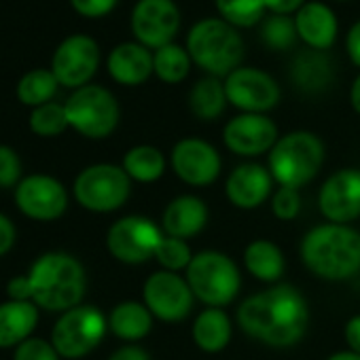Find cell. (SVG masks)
<instances>
[{
    "mask_svg": "<svg viewBox=\"0 0 360 360\" xmlns=\"http://www.w3.org/2000/svg\"><path fill=\"white\" fill-rule=\"evenodd\" d=\"M22 183V161L20 155L11 148L0 144V187L11 189Z\"/></svg>",
    "mask_w": 360,
    "mask_h": 360,
    "instance_id": "36",
    "label": "cell"
},
{
    "mask_svg": "<svg viewBox=\"0 0 360 360\" xmlns=\"http://www.w3.org/2000/svg\"><path fill=\"white\" fill-rule=\"evenodd\" d=\"M180 28V11L174 0H138L131 13V32L148 49L169 45Z\"/></svg>",
    "mask_w": 360,
    "mask_h": 360,
    "instance_id": "14",
    "label": "cell"
},
{
    "mask_svg": "<svg viewBox=\"0 0 360 360\" xmlns=\"http://www.w3.org/2000/svg\"><path fill=\"white\" fill-rule=\"evenodd\" d=\"M229 104L244 112L265 115L280 102V85L271 75L259 68L240 66L225 79Z\"/></svg>",
    "mask_w": 360,
    "mask_h": 360,
    "instance_id": "12",
    "label": "cell"
},
{
    "mask_svg": "<svg viewBox=\"0 0 360 360\" xmlns=\"http://www.w3.org/2000/svg\"><path fill=\"white\" fill-rule=\"evenodd\" d=\"M345 49H347L349 60L360 68V22H356V24L349 28L347 39H345Z\"/></svg>",
    "mask_w": 360,
    "mask_h": 360,
    "instance_id": "43",
    "label": "cell"
},
{
    "mask_svg": "<svg viewBox=\"0 0 360 360\" xmlns=\"http://www.w3.org/2000/svg\"><path fill=\"white\" fill-rule=\"evenodd\" d=\"M66 127H70V125H68L64 104L47 102V104L34 108L30 115V129L39 136H45V138L60 136Z\"/></svg>",
    "mask_w": 360,
    "mask_h": 360,
    "instance_id": "33",
    "label": "cell"
},
{
    "mask_svg": "<svg viewBox=\"0 0 360 360\" xmlns=\"http://www.w3.org/2000/svg\"><path fill=\"white\" fill-rule=\"evenodd\" d=\"M32 303L47 311H68L81 305L87 290L85 267L68 252L41 255L30 271Z\"/></svg>",
    "mask_w": 360,
    "mask_h": 360,
    "instance_id": "3",
    "label": "cell"
},
{
    "mask_svg": "<svg viewBox=\"0 0 360 360\" xmlns=\"http://www.w3.org/2000/svg\"><path fill=\"white\" fill-rule=\"evenodd\" d=\"M100 64V49L91 37L75 34L62 41V45L53 53L51 72L58 83L64 87L81 89L96 75Z\"/></svg>",
    "mask_w": 360,
    "mask_h": 360,
    "instance_id": "15",
    "label": "cell"
},
{
    "mask_svg": "<svg viewBox=\"0 0 360 360\" xmlns=\"http://www.w3.org/2000/svg\"><path fill=\"white\" fill-rule=\"evenodd\" d=\"M153 62H155V75L163 83H180L187 79L193 60L185 47L169 43L161 49H155Z\"/></svg>",
    "mask_w": 360,
    "mask_h": 360,
    "instance_id": "30",
    "label": "cell"
},
{
    "mask_svg": "<svg viewBox=\"0 0 360 360\" xmlns=\"http://www.w3.org/2000/svg\"><path fill=\"white\" fill-rule=\"evenodd\" d=\"M153 314L144 303L123 301L112 307L108 316V328L123 341H140L153 328Z\"/></svg>",
    "mask_w": 360,
    "mask_h": 360,
    "instance_id": "26",
    "label": "cell"
},
{
    "mask_svg": "<svg viewBox=\"0 0 360 360\" xmlns=\"http://www.w3.org/2000/svg\"><path fill=\"white\" fill-rule=\"evenodd\" d=\"M163 240L161 229L146 217H123L106 233L108 252L127 265H140L155 257Z\"/></svg>",
    "mask_w": 360,
    "mask_h": 360,
    "instance_id": "10",
    "label": "cell"
},
{
    "mask_svg": "<svg viewBox=\"0 0 360 360\" xmlns=\"http://www.w3.org/2000/svg\"><path fill=\"white\" fill-rule=\"evenodd\" d=\"M62 356L58 354V349L53 347L51 341L39 339V337H30L24 343H20L15 347V358L13 360H60Z\"/></svg>",
    "mask_w": 360,
    "mask_h": 360,
    "instance_id": "38",
    "label": "cell"
},
{
    "mask_svg": "<svg viewBox=\"0 0 360 360\" xmlns=\"http://www.w3.org/2000/svg\"><path fill=\"white\" fill-rule=\"evenodd\" d=\"M108 360H150V356L146 349H142L138 345H123Z\"/></svg>",
    "mask_w": 360,
    "mask_h": 360,
    "instance_id": "45",
    "label": "cell"
},
{
    "mask_svg": "<svg viewBox=\"0 0 360 360\" xmlns=\"http://www.w3.org/2000/svg\"><path fill=\"white\" fill-rule=\"evenodd\" d=\"M227 91H225V83L219 77H204L200 79L191 94H189V108L191 112L202 119V121H214L225 112L227 106Z\"/></svg>",
    "mask_w": 360,
    "mask_h": 360,
    "instance_id": "28",
    "label": "cell"
},
{
    "mask_svg": "<svg viewBox=\"0 0 360 360\" xmlns=\"http://www.w3.org/2000/svg\"><path fill=\"white\" fill-rule=\"evenodd\" d=\"M324 163V144L311 131H290L269 150V172L280 187L301 189L311 183Z\"/></svg>",
    "mask_w": 360,
    "mask_h": 360,
    "instance_id": "5",
    "label": "cell"
},
{
    "mask_svg": "<svg viewBox=\"0 0 360 360\" xmlns=\"http://www.w3.org/2000/svg\"><path fill=\"white\" fill-rule=\"evenodd\" d=\"M221 18L233 28H250L265 13V0H214Z\"/></svg>",
    "mask_w": 360,
    "mask_h": 360,
    "instance_id": "32",
    "label": "cell"
},
{
    "mask_svg": "<svg viewBox=\"0 0 360 360\" xmlns=\"http://www.w3.org/2000/svg\"><path fill=\"white\" fill-rule=\"evenodd\" d=\"M305 5V0H265V7L274 15H292Z\"/></svg>",
    "mask_w": 360,
    "mask_h": 360,
    "instance_id": "42",
    "label": "cell"
},
{
    "mask_svg": "<svg viewBox=\"0 0 360 360\" xmlns=\"http://www.w3.org/2000/svg\"><path fill=\"white\" fill-rule=\"evenodd\" d=\"M15 204L28 219L56 221L68 208L66 187L47 174H30L15 187Z\"/></svg>",
    "mask_w": 360,
    "mask_h": 360,
    "instance_id": "13",
    "label": "cell"
},
{
    "mask_svg": "<svg viewBox=\"0 0 360 360\" xmlns=\"http://www.w3.org/2000/svg\"><path fill=\"white\" fill-rule=\"evenodd\" d=\"M290 77L297 89L303 94L326 91L333 83V62L326 53L318 49L303 51L295 58Z\"/></svg>",
    "mask_w": 360,
    "mask_h": 360,
    "instance_id": "24",
    "label": "cell"
},
{
    "mask_svg": "<svg viewBox=\"0 0 360 360\" xmlns=\"http://www.w3.org/2000/svg\"><path fill=\"white\" fill-rule=\"evenodd\" d=\"M301 261L322 280H347L360 271V233L347 225H318L301 242Z\"/></svg>",
    "mask_w": 360,
    "mask_h": 360,
    "instance_id": "2",
    "label": "cell"
},
{
    "mask_svg": "<svg viewBox=\"0 0 360 360\" xmlns=\"http://www.w3.org/2000/svg\"><path fill=\"white\" fill-rule=\"evenodd\" d=\"M108 72L121 85H140L155 72L153 53L140 43H121L108 56Z\"/></svg>",
    "mask_w": 360,
    "mask_h": 360,
    "instance_id": "21",
    "label": "cell"
},
{
    "mask_svg": "<svg viewBox=\"0 0 360 360\" xmlns=\"http://www.w3.org/2000/svg\"><path fill=\"white\" fill-rule=\"evenodd\" d=\"M108 320L94 305H77L60 316L51 330V343L62 358H83L104 339Z\"/></svg>",
    "mask_w": 360,
    "mask_h": 360,
    "instance_id": "9",
    "label": "cell"
},
{
    "mask_svg": "<svg viewBox=\"0 0 360 360\" xmlns=\"http://www.w3.org/2000/svg\"><path fill=\"white\" fill-rule=\"evenodd\" d=\"M7 295H9L11 301H32V288H30V278H28V274L9 280V284H7Z\"/></svg>",
    "mask_w": 360,
    "mask_h": 360,
    "instance_id": "40",
    "label": "cell"
},
{
    "mask_svg": "<svg viewBox=\"0 0 360 360\" xmlns=\"http://www.w3.org/2000/svg\"><path fill=\"white\" fill-rule=\"evenodd\" d=\"M349 104H352V108L360 115V75L354 79V83H352V89H349Z\"/></svg>",
    "mask_w": 360,
    "mask_h": 360,
    "instance_id": "46",
    "label": "cell"
},
{
    "mask_svg": "<svg viewBox=\"0 0 360 360\" xmlns=\"http://www.w3.org/2000/svg\"><path fill=\"white\" fill-rule=\"evenodd\" d=\"M231 320L221 307H206L193 322V341L206 354L223 352L231 341Z\"/></svg>",
    "mask_w": 360,
    "mask_h": 360,
    "instance_id": "25",
    "label": "cell"
},
{
    "mask_svg": "<svg viewBox=\"0 0 360 360\" xmlns=\"http://www.w3.org/2000/svg\"><path fill=\"white\" fill-rule=\"evenodd\" d=\"M345 341L347 347L356 354H360V314L352 316L345 324Z\"/></svg>",
    "mask_w": 360,
    "mask_h": 360,
    "instance_id": "44",
    "label": "cell"
},
{
    "mask_svg": "<svg viewBox=\"0 0 360 360\" xmlns=\"http://www.w3.org/2000/svg\"><path fill=\"white\" fill-rule=\"evenodd\" d=\"M64 108L68 125L91 140L110 136L117 129L121 117L117 98L100 85H85L77 89L66 100Z\"/></svg>",
    "mask_w": 360,
    "mask_h": 360,
    "instance_id": "8",
    "label": "cell"
},
{
    "mask_svg": "<svg viewBox=\"0 0 360 360\" xmlns=\"http://www.w3.org/2000/svg\"><path fill=\"white\" fill-rule=\"evenodd\" d=\"M58 87H60V83H58L56 75L51 70L39 68V70H32L22 77V81L18 85V98L22 104L39 108V106L51 102Z\"/></svg>",
    "mask_w": 360,
    "mask_h": 360,
    "instance_id": "31",
    "label": "cell"
},
{
    "mask_svg": "<svg viewBox=\"0 0 360 360\" xmlns=\"http://www.w3.org/2000/svg\"><path fill=\"white\" fill-rule=\"evenodd\" d=\"M295 26L299 39L318 51H326L337 39V18L322 3H305L295 13Z\"/></svg>",
    "mask_w": 360,
    "mask_h": 360,
    "instance_id": "22",
    "label": "cell"
},
{
    "mask_svg": "<svg viewBox=\"0 0 360 360\" xmlns=\"http://www.w3.org/2000/svg\"><path fill=\"white\" fill-rule=\"evenodd\" d=\"M187 51L191 60L212 77H227L244 58V43L231 24L208 18L198 22L187 37Z\"/></svg>",
    "mask_w": 360,
    "mask_h": 360,
    "instance_id": "4",
    "label": "cell"
},
{
    "mask_svg": "<svg viewBox=\"0 0 360 360\" xmlns=\"http://www.w3.org/2000/svg\"><path fill=\"white\" fill-rule=\"evenodd\" d=\"M274 187L269 167L261 163H240L225 183L227 200L240 210H255L267 202Z\"/></svg>",
    "mask_w": 360,
    "mask_h": 360,
    "instance_id": "19",
    "label": "cell"
},
{
    "mask_svg": "<svg viewBox=\"0 0 360 360\" xmlns=\"http://www.w3.org/2000/svg\"><path fill=\"white\" fill-rule=\"evenodd\" d=\"M263 43L269 49L276 51H286L295 45V41L299 39L297 26H295V18L290 15H271L261 30Z\"/></svg>",
    "mask_w": 360,
    "mask_h": 360,
    "instance_id": "34",
    "label": "cell"
},
{
    "mask_svg": "<svg viewBox=\"0 0 360 360\" xmlns=\"http://www.w3.org/2000/svg\"><path fill=\"white\" fill-rule=\"evenodd\" d=\"M142 299L148 311L161 322H183L193 309V290L187 278L176 271H155L146 278Z\"/></svg>",
    "mask_w": 360,
    "mask_h": 360,
    "instance_id": "11",
    "label": "cell"
},
{
    "mask_svg": "<svg viewBox=\"0 0 360 360\" xmlns=\"http://www.w3.org/2000/svg\"><path fill=\"white\" fill-rule=\"evenodd\" d=\"M238 322L246 335L271 347L299 343L309 324L305 297L290 284L257 292L238 307Z\"/></svg>",
    "mask_w": 360,
    "mask_h": 360,
    "instance_id": "1",
    "label": "cell"
},
{
    "mask_svg": "<svg viewBox=\"0 0 360 360\" xmlns=\"http://www.w3.org/2000/svg\"><path fill=\"white\" fill-rule=\"evenodd\" d=\"M326 360H360V354L352 352V349H345V352H335L330 354Z\"/></svg>",
    "mask_w": 360,
    "mask_h": 360,
    "instance_id": "47",
    "label": "cell"
},
{
    "mask_svg": "<svg viewBox=\"0 0 360 360\" xmlns=\"http://www.w3.org/2000/svg\"><path fill=\"white\" fill-rule=\"evenodd\" d=\"M193 252H191V246L185 242V240H178V238H169V236H163L157 252H155V259L159 261V265L165 269V271H180V269H187L189 263L193 261Z\"/></svg>",
    "mask_w": 360,
    "mask_h": 360,
    "instance_id": "35",
    "label": "cell"
},
{
    "mask_svg": "<svg viewBox=\"0 0 360 360\" xmlns=\"http://www.w3.org/2000/svg\"><path fill=\"white\" fill-rule=\"evenodd\" d=\"M72 191L79 206L89 212L106 214L119 210L127 202L131 193V178L121 165L96 163L77 176Z\"/></svg>",
    "mask_w": 360,
    "mask_h": 360,
    "instance_id": "7",
    "label": "cell"
},
{
    "mask_svg": "<svg viewBox=\"0 0 360 360\" xmlns=\"http://www.w3.org/2000/svg\"><path fill=\"white\" fill-rule=\"evenodd\" d=\"M39 322V305L32 301L0 303V347H18L30 339Z\"/></svg>",
    "mask_w": 360,
    "mask_h": 360,
    "instance_id": "23",
    "label": "cell"
},
{
    "mask_svg": "<svg viewBox=\"0 0 360 360\" xmlns=\"http://www.w3.org/2000/svg\"><path fill=\"white\" fill-rule=\"evenodd\" d=\"M121 167L131 180H138V183H155L165 172V157L159 148L150 144H138L125 153Z\"/></svg>",
    "mask_w": 360,
    "mask_h": 360,
    "instance_id": "29",
    "label": "cell"
},
{
    "mask_svg": "<svg viewBox=\"0 0 360 360\" xmlns=\"http://www.w3.org/2000/svg\"><path fill=\"white\" fill-rule=\"evenodd\" d=\"M278 138V125L267 115L259 112H242L233 117L223 129L225 146L242 157L269 153Z\"/></svg>",
    "mask_w": 360,
    "mask_h": 360,
    "instance_id": "18",
    "label": "cell"
},
{
    "mask_svg": "<svg viewBox=\"0 0 360 360\" xmlns=\"http://www.w3.org/2000/svg\"><path fill=\"white\" fill-rule=\"evenodd\" d=\"M221 167L219 150L202 138H183L172 148V169L191 187L212 185L221 176Z\"/></svg>",
    "mask_w": 360,
    "mask_h": 360,
    "instance_id": "16",
    "label": "cell"
},
{
    "mask_svg": "<svg viewBox=\"0 0 360 360\" xmlns=\"http://www.w3.org/2000/svg\"><path fill=\"white\" fill-rule=\"evenodd\" d=\"M187 282L193 295L208 307L229 305L242 288L236 261L219 250L198 252L187 267Z\"/></svg>",
    "mask_w": 360,
    "mask_h": 360,
    "instance_id": "6",
    "label": "cell"
},
{
    "mask_svg": "<svg viewBox=\"0 0 360 360\" xmlns=\"http://www.w3.org/2000/svg\"><path fill=\"white\" fill-rule=\"evenodd\" d=\"M244 267L261 282H278L284 274V255L269 240H252L244 250Z\"/></svg>",
    "mask_w": 360,
    "mask_h": 360,
    "instance_id": "27",
    "label": "cell"
},
{
    "mask_svg": "<svg viewBox=\"0 0 360 360\" xmlns=\"http://www.w3.org/2000/svg\"><path fill=\"white\" fill-rule=\"evenodd\" d=\"M318 206L330 223L356 221L360 217V169L343 167L330 174L320 189Z\"/></svg>",
    "mask_w": 360,
    "mask_h": 360,
    "instance_id": "17",
    "label": "cell"
},
{
    "mask_svg": "<svg viewBox=\"0 0 360 360\" xmlns=\"http://www.w3.org/2000/svg\"><path fill=\"white\" fill-rule=\"evenodd\" d=\"M77 13L85 15V18H104L108 15L119 0H70Z\"/></svg>",
    "mask_w": 360,
    "mask_h": 360,
    "instance_id": "39",
    "label": "cell"
},
{
    "mask_svg": "<svg viewBox=\"0 0 360 360\" xmlns=\"http://www.w3.org/2000/svg\"><path fill=\"white\" fill-rule=\"evenodd\" d=\"M299 210H301L299 189L280 187L274 193V198H271V212L276 214V219H280V221H292V219H297Z\"/></svg>",
    "mask_w": 360,
    "mask_h": 360,
    "instance_id": "37",
    "label": "cell"
},
{
    "mask_svg": "<svg viewBox=\"0 0 360 360\" xmlns=\"http://www.w3.org/2000/svg\"><path fill=\"white\" fill-rule=\"evenodd\" d=\"M15 244V225L11 219L0 214V257H5Z\"/></svg>",
    "mask_w": 360,
    "mask_h": 360,
    "instance_id": "41",
    "label": "cell"
},
{
    "mask_svg": "<svg viewBox=\"0 0 360 360\" xmlns=\"http://www.w3.org/2000/svg\"><path fill=\"white\" fill-rule=\"evenodd\" d=\"M161 223L169 238L189 240L208 225V204L198 195H180L167 204Z\"/></svg>",
    "mask_w": 360,
    "mask_h": 360,
    "instance_id": "20",
    "label": "cell"
}]
</instances>
